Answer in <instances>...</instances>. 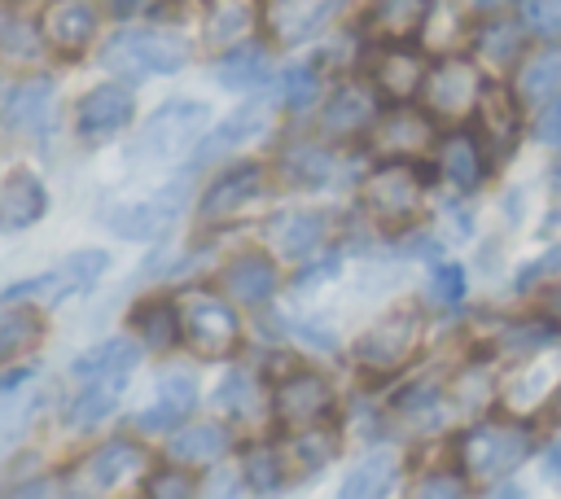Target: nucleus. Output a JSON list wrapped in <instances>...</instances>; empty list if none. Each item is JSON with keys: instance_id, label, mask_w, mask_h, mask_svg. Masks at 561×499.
<instances>
[{"instance_id": "53", "label": "nucleus", "mask_w": 561, "mask_h": 499, "mask_svg": "<svg viewBox=\"0 0 561 499\" xmlns=\"http://www.w3.org/2000/svg\"><path fill=\"white\" fill-rule=\"evenodd\" d=\"M543 473H548L552 481L561 477V433H557V442H552V446L543 451Z\"/></svg>"}, {"instance_id": "29", "label": "nucleus", "mask_w": 561, "mask_h": 499, "mask_svg": "<svg viewBox=\"0 0 561 499\" xmlns=\"http://www.w3.org/2000/svg\"><path fill=\"white\" fill-rule=\"evenodd\" d=\"M48 210V188L39 184V175L31 171H9L0 179V228L4 232H18V228H31L35 219H44Z\"/></svg>"}, {"instance_id": "45", "label": "nucleus", "mask_w": 561, "mask_h": 499, "mask_svg": "<svg viewBox=\"0 0 561 499\" xmlns=\"http://www.w3.org/2000/svg\"><path fill=\"white\" fill-rule=\"evenodd\" d=\"M276 92H280V105H289V109H311L316 105V96H320V70L316 66H289L285 74H280V83H276Z\"/></svg>"}, {"instance_id": "4", "label": "nucleus", "mask_w": 561, "mask_h": 499, "mask_svg": "<svg viewBox=\"0 0 561 499\" xmlns=\"http://www.w3.org/2000/svg\"><path fill=\"white\" fill-rule=\"evenodd\" d=\"M359 201L368 210L373 223L399 232L408 228L421 206H425V171L412 162V158H390V162H377L364 184H359Z\"/></svg>"}, {"instance_id": "50", "label": "nucleus", "mask_w": 561, "mask_h": 499, "mask_svg": "<svg viewBox=\"0 0 561 499\" xmlns=\"http://www.w3.org/2000/svg\"><path fill=\"white\" fill-rule=\"evenodd\" d=\"M535 136H539L543 144H557V149H561V92L543 101L539 123H535Z\"/></svg>"}, {"instance_id": "3", "label": "nucleus", "mask_w": 561, "mask_h": 499, "mask_svg": "<svg viewBox=\"0 0 561 499\" xmlns=\"http://www.w3.org/2000/svg\"><path fill=\"white\" fill-rule=\"evenodd\" d=\"M425 346V315L421 306H390L355 337V363L368 376H394L408 368Z\"/></svg>"}, {"instance_id": "48", "label": "nucleus", "mask_w": 561, "mask_h": 499, "mask_svg": "<svg viewBox=\"0 0 561 499\" xmlns=\"http://www.w3.org/2000/svg\"><path fill=\"white\" fill-rule=\"evenodd\" d=\"M145 490H149L153 499H188L197 486H193V477H188L184 468H158V473H149Z\"/></svg>"}, {"instance_id": "18", "label": "nucleus", "mask_w": 561, "mask_h": 499, "mask_svg": "<svg viewBox=\"0 0 561 499\" xmlns=\"http://www.w3.org/2000/svg\"><path fill=\"white\" fill-rule=\"evenodd\" d=\"M329 228H333V214H329V210L289 206V210H276V214L263 223V236H267V245H272L280 258L302 263V258H311V254L324 245Z\"/></svg>"}, {"instance_id": "44", "label": "nucleus", "mask_w": 561, "mask_h": 499, "mask_svg": "<svg viewBox=\"0 0 561 499\" xmlns=\"http://www.w3.org/2000/svg\"><path fill=\"white\" fill-rule=\"evenodd\" d=\"M215 403L228 411V416H237V420H250L254 411H259V385H254V376L250 372H228L224 381H219V394H215Z\"/></svg>"}, {"instance_id": "40", "label": "nucleus", "mask_w": 561, "mask_h": 499, "mask_svg": "<svg viewBox=\"0 0 561 499\" xmlns=\"http://www.w3.org/2000/svg\"><path fill=\"white\" fill-rule=\"evenodd\" d=\"M421 35H425V44L438 48V53H451V48H460L465 39H473V31L465 26V13H460L451 0H434V4H430V18H425Z\"/></svg>"}, {"instance_id": "14", "label": "nucleus", "mask_w": 561, "mask_h": 499, "mask_svg": "<svg viewBox=\"0 0 561 499\" xmlns=\"http://www.w3.org/2000/svg\"><path fill=\"white\" fill-rule=\"evenodd\" d=\"M149 464L153 455L131 442V438H110L101 442L83 464H79V490H92V495H114L123 486H131L136 477H149Z\"/></svg>"}, {"instance_id": "43", "label": "nucleus", "mask_w": 561, "mask_h": 499, "mask_svg": "<svg viewBox=\"0 0 561 499\" xmlns=\"http://www.w3.org/2000/svg\"><path fill=\"white\" fill-rule=\"evenodd\" d=\"M44 48L48 44H44L39 26H31L22 18H0V57L4 61H39Z\"/></svg>"}, {"instance_id": "56", "label": "nucleus", "mask_w": 561, "mask_h": 499, "mask_svg": "<svg viewBox=\"0 0 561 499\" xmlns=\"http://www.w3.org/2000/svg\"><path fill=\"white\" fill-rule=\"evenodd\" d=\"M469 4H473V9H495L500 0H469Z\"/></svg>"}, {"instance_id": "6", "label": "nucleus", "mask_w": 561, "mask_h": 499, "mask_svg": "<svg viewBox=\"0 0 561 499\" xmlns=\"http://www.w3.org/2000/svg\"><path fill=\"white\" fill-rule=\"evenodd\" d=\"M210 131V105L206 101H167L131 140V162H175Z\"/></svg>"}, {"instance_id": "20", "label": "nucleus", "mask_w": 561, "mask_h": 499, "mask_svg": "<svg viewBox=\"0 0 561 499\" xmlns=\"http://www.w3.org/2000/svg\"><path fill=\"white\" fill-rule=\"evenodd\" d=\"M39 35L57 57H83L96 39V4L92 0H48L39 13Z\"/></svg>"}, {"instance_id": "42", "label": "nucleus", "mask_w": 561, "mask_h": 499, "mask_svg": "<svg viewBox=\"0 0 561 499\" xmlns=\"http://www.w3.org/2000/svg\"><path fill=\"white\" fill-rule=\"evenodd\" d=\"M399 416L408 420V425H416V429H438L443 425V416H447V407H443V394L434 390V385H412V390H403L399 394Z\"/></svg>"}, {"instance_id": "34", "label": "nucleus", "mask_w": 561, "mask_h": 499, "mask_svg": "<svg viewBox=\"0 0 561 499\" xmlns=\"http://www.w3.org/2000/svg\"><path fill=\"white\" fill-rule=\"evenodd\" d=\"M394 477H399V455L377 446V451H368V455H359L351 464V473L342 477L337 495L342 499H373V495H386L394 486Z\"/></svg>"}, {"instance_id": "10", "label": "nucleus", "mask_w": 561, "mask_h": 499, "mask_svg": "<svg viewBox=\"0 0 561 499\" xmlns=\"http://www.w3.org/2000/svg\"><path fill=\"white\" fill-rule=\"evenodd\" d=\"M557 390H561V341L552 337V341H543V346H535L504 381H500V403H504V411L508 416H535V411H543L552 398H557Z\"/></svg>"}, {"instance_id": "26", "label": "nucleus", "mask_w": 561, "mask_h": 499, "mask_svg": "<svg viewBox=\"0 0 561 499\" xmlns=\"http://www.w3.org/2000/svg\"><path fill=\"white\" fill-rule=\"evenodd\" d=\"M517 105H522L517 92H508V88H500V83H486V88H482V101H478V109H473V123H478V136L486 140L491 153H504V149L517 144V127H522Z\"/></svg>"}, {"instance_id": "54", "label": "nucleus", "mask_w": 561, "mask_h": 499, "mask_svg": "<svg viewBox=\"0 0 561 499\" xmlns=\"http://www.w3.org/2000/svg\"><path fill=\"white\" fill-rule=\"evenodd\" d=\"M543 315H548V320H557V324H561V285H557V289H548V293H543Z\"/></svg>"}, {"instance_id": "55", "label": "nucleus", "mask_w": 561, "mask_h": 499, "mask_svg": "<svg viewBox=\"0 0 561 499\" xmlns=\"http://www.w3.org/2000/svg\"><path fill=\"white\" fill-rule=\"evenodd\" d=\"M114 4V13H131L136 9V0H110Z\"/></svg>"}, {"instance_id": "33", "label": "nucleus", "mask_w": 561, "mask_h": 499, "mask_svg": "<svg viewBox=\"0 0 561 499\" xmlns=\"http://www.w3.org/2000/svg\"><path fill=\"white\" fill-rule=\"evenodd\" d=\"M131 337H140L145 350L167 355L175 341H184V333H180V306L171 298H145L131 311Z\"/></svg>"}, {"instance_id": "13", "label": "nucleus", "mask_w": 561, "mask_h": 499, "mask_svg": "<svg viewBox=\"0 0 561 499\" xmlns=\"http://www.w3.org/2000/svg\"><path fill=\"white\" fill-rule=\"evenodd\" d=\"M267 193V171L259 162H237L228 166L197 201V223L215 228V223H232L241 219L250 206H259V197Z\"/></svg>"}, {"instance_id": "51", "label": "nucleus", "mask_w": 561, "mask_h": 499, "mask_svg": "<svg viewBox=\"0 0 561 499\" xmlns=\"http://www.w3.org/2000/svg\"><path fill=\"white\" fill-rule=\"evenodd\" d=\"M421 499H434V495H443V499H456V495H465L469 486L465 481H456V473H430L425 481H416L412 486Z\"/></svg>"}, {"instance_id": "17", "label": "nucleus", "mask_w": 561, "mask_h": 499, "mask_svg": "<svg viewBox=\"0 0 561 499\" xmlns=\"http://www.w3.org/2000/svg\"><path fill=\"white\" fill-rule=\"evenodd\" d=\"M434 114L430 109H412L408 101H399L390 114H381L373 123V149L381 158H421L438 144V131H434Z\"/></svg>"}, {"instance_id": "31", "label": "nucleus", "mask_w": 561, "mask_h": 499, "mask_svg": "<svg viewBox=\"0 0 561 499\" xmlns=\"http://www.w3.org/2000/svg\"><path fill=\"white\" fill-rule=\"evenodd\" d=\"M276 166H280V175H285L294 188H324V184L342 171L337 153L324 149V144H316V140L285 144V149L276 153Z\"/></svg>"}, {"instance_id": "39", "label": "nucleus", "mask_w": 561, "mask_h": 499, "mask_svg": "<svg viewBox=\"0 0 561 499\" xmlns=\"http://www.w3.org/2000/svg\"><path fill=\"white\" fill-rule=\"evenodd\" d=\"M263 74H267V48H263V44H237V48H228V53L215 61V79H219L224 88H237V92L259 88Z\"/></svg>"}, {"instance_id": "46", "label": "nucleus", "mask_w": 561, "mask_h": 499, "mask_svg": "<svg viewBox=\"0 0 561 499\" xmlns=\"http://www.w3.org/2000/svg\"><path fill=\"white\" fill-rule=\"evenodd\" d=\"M517 22L539 39H561V0H517Z\"/></svg>"}, {"instance_id": "57", "label": "nucleus", "mask_w": 561, "mask_h": 499, "mask_svg": "<svg viewBox=\"0 0 561 499\" xmlns=\"http://www.w3.org/2000/svg\"><path fill=\"white\" fill-rule=\"evenodd\" d=\"M552 184H557V188H561V162H557V166H552Z\"/></svg>"}, {"instance_id": "7", "label": "nucleus", "mask_w": 561, "mask_h": 499, "mask_svg": "<svg viewBox=\"0 0 561 499\" xmlns=\"http://www.w3.org/2000/svg\"><path fill=\"white\" fill-rule=\"evenodd\" d=\"M175 306H180L184 346L197 359H228L241 346V320L228 306V298H219L215 289H184Z\"/></svg>"}, {"instance_id": "19", "label": "nucleus", "mask_w": 561, "mask_h": 499, "mask_svg": "<svg viewBox=\"0 0 561 499\" xmlns=\"http://www.w3.org/2000/svg\"><path fill=\"white\" fill-rule=\"evenodd\" d=\"M425 57L408 39H381V48L368 57V83L390 101H412L425 83Z\"/></svg>"}, {"instance_id": "5", "label": "nucleus", "mask_w": 561, "mask_h": 499, "mask_svg": "<svg viewBox=\"0 0 561 499\" xmlns=\"http://www.w3.org/2000/svg\"><path fill=\"white\" fill-rule=\"evenodd\" d=\"M535 451V433L517 420H482V425H469L456 442V455H460V473L469 481H495V477H508L526 455Z\"/></svg>"}, {"instance_id": "16", "label": "nucleus", "mask_w": 561, "mask_h": 499, "mask_svg": "<svg viewBox=\"0 0 561 499\" xmlns=\"http://www.w3.org/2000/svg\"><path fill=\"white\" fill-rule=\"evenodd\" d=\"M337 13H342V0H267L263 26H267L272 44L298 48V44L316 39L320 31H329Z\"/></svg>"}, {"instance_id": "11", "label": "nucleus", "mask_w": 561, "mask_h": 499, "mask_svg": "<svg viewBox=\"0 0 561 499\" xmlns=\"http://www.w3.org/2000/svg\"><path fill=\"white\" fill-rule=\"evenodd\" d=\"M105 271H110V254H105V250H96V245H92V250H75V254H66L57 267H48V271H39V276L13 285L9 298H26V302H35V306H61V302L88 293Z\"/></svg>"}, {"instance_id": "41", "label": "nucleus", "mask_w": 561, "mask_h": 499, "mask_svg": "<svg viewBox=\"0 0 561 499\" xmlns=\"http://www.w3.org/2000/svg\"><path fill=\"white\" fill-rule=\"evenodd\" d=\"M241 477H245L250 490L272 495V490L285 486L289 468H285V455H280L276 446H250V451H245V464H241Z\"/></svg>"}, {"instance_id": "35", "label": "nucleus", "mask_w": 561, "mask_h": 499, "mask_svg": "<svg viewBox=\"0 0 561 499\" xmlns=\"http://www.w3.org/2000/svg\"><path fill=\"white\" fill-rule=\"evenodd\" d=\"M430 4L434 0H373L364 22L377 39H412V35H421Z\"/></svg>"}, {"instance_id": "47", "label": "nucleus", "mask_w": 561, "mask_h": 499, "mask_svg": "<svg viewBox=\"0 0 561 499\" xmlns=\"http://www.w3.org/2000/svg\"><path fill=\"white\" fill-rule=\"evenodd\" d=\"M430 298L438 306H456L465 298V267L456 263H434L430 267Z\"/></svg>"}, {"instance_id": "1", "label": "nucleus", "mask_w": 561, "mask_h": 499, "mask_svg": "<svg viewBox=\"0 0 561 499\" xmlns=\"http://www.w3.org/2000/svg\"><path fill=\"white\" fill-rule=\"evenodd\" d=\"M136 359H140V341H131V337H110V341H96L92 350H83L70 363V376H75L79 390L66 407V425L88 433L101 420H110L123 390H127V376H131Z\"/></svg>"}, {"instance_id": "2", "label": "nucleus", "mask_w": 561, "mask_h": 499, "mask_svg": "<svg viewBox=\"0 0 561 499\" xmlns=\"http://www.w3.org/2000/svg\"><path fill=\"white\" fill-rule=\"evenodd\" d=\"M193 57L188 39L167 31V26H131L118 31L105 48H101V66L123 74V79H153V74H175L184 70Z\"/></svg>"}, {"instance_id": "36", "label": "nucleus", "mask_w": 561, "mask_h": 499, "mask_svg": "<svg viewBox=\"0 0 561 499\" xmlns=\"http://www.w3.org/2000/svg\"><path fill=\"white\" fill-rule=\"evenodd\" d=\"M254 22H263L259 0H210L206 4V39L215 48H232L237 39L250 35Z\"/></svg>"}, {"instance_id": "52", "label": "nucleus", "mask_w": 561, "mask_h": 499, "mask_svg": "<svg viewBox=\"0 0 561 499\" xmlns=\"http://www.w3.org/2000/svg\"><path fill=\"white\" fill-rule=\"evenodd\" d=\"M329 276H337V254H324V258H316V263L298 267L294 285H298V289H311V285H320V280H329Z\"/></svg>"}, {"instance_id": "21", "label": "nucleus", "mask_w": 561, "mask_h": 499, "mask_svg": "<svg viewBox=\"0 0 561 499\" xmlns=\"http://www.w3.org/2000/svg\"><path fill=\"white\" fill-rule=\"evenodd\" d=\"M373 123H377V88L373 83L346 79L329 92V101L320 109V127L329 140H355V136L373 131Z\"/></svg>"}, {"instance_id": "9", "label": "nucleus", "mask_w": 561, "mask_h": 499, "mask_svg": "<svg viewBox=\"0 0 561 499\" xmlns=\"http://www.w3.org/2000/svg\"><path fill=\"white\" fill-rule=\"evenodd\" d=\"M482 74H478V66L469 61V57H456V53H443L438 57V66H430L425 70V83H421V105L434 114V118H443V123H465V118H473V109H478V101H482Z\"/></svg>"}, {"instance_id": "27", "label": "nucleus", "mask_w": 561, "mask_h": 499, "mask_svg": "<svg viewBox=\"0 0 561 499\" xmlns=\"http://www.w3.org/2000/svg\"><path fill=\"white\" fill-rule=\"evenodd\" d=\"M193 403H197V381L188 372H167L158 381V394L149 398V407L136 416V425L145 433H171L193 411Z\"/></svg>"}, {"instance_id": "38", "label": "nucleus", "mask_w": 561, "mask_h": 499, "mask_svg": "<svg viewBox=\"0 0 561 499\" xmlns=\"http://www.w3.org/2000/svg\"><path fill=\"white\" fill-rule=\"evenodd\" d=\"M522 31L526 26H517V22H504V18H491V22H482L478 31H473V53L478 57H486L491 66H517L522 61Z\"/></svg>"}, {"instance_id": "25", "label": "nucleus", "mask_w": 561, "mask_h": 499, "mask_svg": "<svg viewBox=\"0 0 561 499\" xmlns=\"http://www.w3.org/2000/svg\"><path fill=\"white\" fill-rule=\"evenodd\" d=\"M53 114V79H26L13 83L0 105V131L9 136H39Z\"/></svg>"}, {"instance_id": "49", "label": "nucleus", "mask_w": 561, "mask_h": 499, "mask_svg": "<svg viewBox=\"0 0 561 499\" xmlns=\"http://www.w3.org/2000/svg\"><path fill=\"white\" fill-rule=\"evenodd\" d=\"M557 276H561V245H552L548 254H539L535 263H526V267L517 271V289H535V285L557 280Z\"/></svg>"}, {"instance_id": "32", "label": "nucleus", "mask_w": 561, "mask_h": 499, "mask_svg": "<svg viewBox=\"0 0 561 499\" xmlns=\"http://www.w3.org/2000/svg\"><path fill=\"white\" fill-rule=\"evenodd\" d=\"M561 88V48H535V53H522L517 70H513V92L522 105H543L548 96H557Z\"/></svg>"}, {"instance_id": "12", "label": "nucleus", "mask_w": 561, "mask_h": 499, "mask_svg": "<svg viewBox=\"0 0 561 499\" xmlns=\"http://www.w3.org/2000/svg\"><path fill=\"white\" fill-rule=\"evenodd\" d=\"M333 381L316 368H289L276 385H272V411L280 425L289 429H307V425H324L333 416Z\"/></svg>"}, {"instance_id": "15", "label": "nucleus", "mask_w": 561, "mask_h": 499, "mask_svg": "<svg viewBox=\"0 0 561 499\" xmlns=\"http://www.w3.org/2000/svg\"><path fill=\"white\" fill-rule=\"evenodd\" d=\"M434 158H438L443 179H447L451 188H460V193L482 188L486 175H491V166H495V153L486 149V140H482L473 127H451V131H443L438 144H434Z\"/></svg>"}, {"instance_id": "23", "label": "nucleus", "mask_w": 561, "mask_h": 499, "mask_svg": "<svg viewBox=\"0 0 561 499\" xmlns=\"http://www.w3.org/2000/svg\"><path fill=\"white\" fill-rule=\"evenodd\" d=\"M224 293L232 298V302H241V306H263V302H272L276 298V289H280V267L272 263V254H263V250H241V254H232L228 263H224Z\"/></svg>"}, {"instance_id": "30", "label": "nucleus", "mask_w": 561, "mask_h": 499, "mask_svg": "<svg viewBox=\"0 0 561 499\" xmlns=\"http://www.w3.org/2000/svg\"><path fill=\"white\" fill-rule=\"evenodd\" d=\"M44 337V306L26 302V298H0V363L35 350Z\"/></svg>"}, {"instance_id": "24", "label": "nucleus", "mask_w": 561, "mask_h": 499, "mask_svg": "<svg viewBox=\"0 0 561 499\" xmlns=\"http://www.w3.org/2000/svg\"><path fill=\"white\" fill-rule=\"evenodd\" d=\"M263 127H267V101H250V105L232 109L219 127H210V131L197 140V149H193V166H206V162H219V158L237 153V149L250 144L254 136H263Z\"/></svg>"}, {"instance_id": "22", "label": "nucleus", "mask_w": 561, "mask_h": 499, "mask_svg": "<svg viewBox=\"0 0 561 499\" xmlns=\"http://www.w3.org/2000/svg\"><path fill=\"white\" fill-rule=\"evenodd\" d=\"M136 114V96L123 83H101L75 105V127L83 140H110L118 136Z\"/></svg>"}, {"instance_id": "37", "label": "nucleus", "mask_w": 561, "mask_h": 499, "mask_svg": "<svg viewBox=\"0 0 561 499\" xmlns=\"http://www.w3.org/2000/svg\"><path fill=\"white\" fill-rule=\"evenodd\" d=\"M333 451H337V433H333V429H324V425H307V429H298L294 446H289V451H280V455H285L289 477H294V473H298V477H307V473H320V468L333 460Z\"/></svg>"}, {"instance_id": "8", "label": "nucleus", "mask_w": 561, "mask_h": 499, "mask_svg": "<svg viewBox=\"0 0 561 499\" xmlns=\"http://www.w3.org/2000/svg\"><path fill=\"white\" fill-rule=\"evenodd\" d=\"M184 206H188V179L175 175L171 184H162V188H153V193H145V197L114 201V206L101 214V223H105L114 236H123V241H153V236H162V232L184 214Z\"/></svg>"}, {"instance_id": "28", "label": "nucleus", "mask_w": 561, "mask_h": 499, "mask_svg": "<svg viewBox=\"0 0 561 499\" xmlns=\"http://www.w3.org/2000/svg\"><path fill=\"white\" fill-rule=\"evenodd\" d=\"M228 446H232V429H224L219 420H193V425L171 433L167 455L175 464H184V468H206V464L224 460Z\"/></svg>"}]
</instances>
